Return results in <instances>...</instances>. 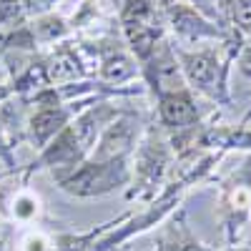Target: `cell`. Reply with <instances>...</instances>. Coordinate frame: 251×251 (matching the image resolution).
Wrapping results in <instances>:
<instances>
[{
    "mask_svg": "<svg viewBox=\"0 0 251 251\" xmlns=\"http://www.w3.org/2000/svg\"><path fill=\"white\" fill-rule=\"evenodd\" d=\"M118 100H93L88 103L78 116L63 128L46 149H40L38 156L15 174L20 183H30V178L40 171H48V176L55 181L60 176L71 174L75 166H80L93 151V146L100 136V131L121 113Z\"/></svg>",
    "mask_w": 251,
    "mask_h": 251,
    "instance_id": "cell-1",
    "label": "cell"
},
{
    "mask_svg": "<svg viewBox=\"0 0 251 251\" xmlns=\"http://www.w3.org/2000/svg\"><path fill=\"white\" fill-rule=\"evenodd\" d=\"M241 43H244V35L236 30L224 43H208V46H199V48L174 46L186 86L199 98L208 100L216 108L234 106L228 75H231L234 58H236Z\"/></svg>",
    "mask_w": 251,
    "mask_h": 251,
    "instance_id": "cell-2",
    "label": "cell"
},
{
    "mask_svg": "<svg viewBox=\"0 0 251 251\" xmlns=\"http://www.w3.org/2000/svg\"><path fill=\"white\" fill-rule=\"evenodd\" d=\"M176 169V153L161 126L151 118L146 126L141 141L131 153V183L126 186V201L149 203L153 201L174 178Z\"/></svg>",
    "mask_w": 251,
    "mask_h": 251,
    "instance_id": "cell-3",
    "label": "cell"
},
{
    "mask_svg": "<svg viewBox=\"0 0 251 251\" xmlns=\"http://www.w3.org/2000/svg\"><path fill=\"white\" fill-rule=\"evenodd\" d=\"M156 5L163 15L169 40L178 48L224 43V40H228L236 33V28L226 25L224 20L206 15L191 0H156Z\"/></svg>",
    "mask_w": 251,
    "mask_h": 251,
    "instance_id": "cell-4",
    "label": "cell"
},
{
    "mask_svg": "<svg viewBox=\"0 0 251 251\" xmlns=\"http://www.w3.org/2000/svg\"><path fill=\"white\" fill-rule=\"evenodd\" d=\"M216 216L226 246H236L251 231V151L219 181Z\"/></svg>",
    "mask_w": 251,
    "mask_h": 251,
    "instance_id": "cell-5",
    "label": "cell"
},
{
    "mask_svg": "<svg viewBox=\"0 0 251 251\" xmlns=\"http://www.w3.org/2000/svg\"><path fill=\"white\" fill-rule=\"evenodd\" d=\"M131 183V156L121 158H86L66 176L55 178V186L73 199H100L126 191Z\"/></svg>",
    "mask_w": 251,
    "mask_h": 251,
    "instance_id": "cell-6",
    "label": "cell"
},
{
    "mask_svg": "<svg viewBox=\"0 0 251 251\" xmlns=\"http://www.w3.org/2000/svg\"><path fill=\"white\" fill-rule=\"evenodd\" d=\"M116 25L126 48L138 63L169 35L156 0H121Z\"/></svg>",
    "mask_w": 251,
    "mask_h": 251,
    "instance_id": "cell-7",
    "label": "cell"
},
{
    "mask_svg": "<svg viewBox=\"0 0 251 251\" xmlns=\"http://www.w3.org/2000/svg\"><path fill=\"white\" fill-rule=\"evenodd\" d=\"M153 113L141 111L133 106H123L121 113L100 131L96 146L88 158L103 161V158H121V156H131L136 143L141 141L146 126L151 123Z\"/></svg>",
    "mask_w": 251,
    "mask_h": 251,
    "instance_id": "cell-8",
    "label": "cell"
},
{
    "mask_svg": "<svg viewBox=\"0 0 251 251\" xmlns=\"http://www.w3.org/2000/svg\"><path fill=\"white\" fill-rule=\"evenodd\" d=\"M138 68H141V83L146 86V93H151V96H158V93H166V91L188 88L169 35H166L161 43L138 63Z\"/></svg>",
    "mask_w": 251,
    "mask_h": 251,
    "instance_id": "cell-9",
    "label": "cell"
},
{
    "mask_svg": "<svg viewBox=\"0 0 251 251\" xmlns=\"http://www.w3.org/2000/svg\"><path fill=\"white\" fill-rule=\"evenodd\" d=\"M153 121L161 126L166 133H176L183 128H191V126L201 123L206 113L199 103V96L191 88H178V91H166L153 96Z\"/></svg>",
    "mask_w": 251,
    "mask_h": 251,
    "instance_id": "cell-10",
    "label": "cell"
},
{
    "mask_svg": "<svg viewBox=\"0 0 251 251\" xmlns=\"http://www.w3.org/2000/svg\"><path fill=\"white\" fill-rule=\"evenodd\" d=\"M153 251H219V249L203 244L196 236V231L188 224L186 208L178 206L171 216L161 221V231L156 234Z\"/></svg>",
    "mask_w": 251,
    "mask_h": 251,
    "instance_id": "cell-11",
    "label": "cell"
},
{
    "mask_svg": "<svg viewBox=\"0 0 251 251\" xmlns=\"http://www.w3.org/2000/svg\"><path fill=\"white\" fill-rule=\"evenodd\" d=\"M25 23H28V30H30L33 40H35L38 53L63 43V40H71L75 35L71 20L66 15L55 13V10L53 13H43V15H35V18H28Z\"/></svg>",
    "mask_w": 251,
    "mask_h": 251,
    "instance_id": "cell-12",
    "label": "cell"
},
{
    "mask_svg": "<svg viewBox=\"0 0 251 251\" xmlns=\"http://www.w3.org/2000/svg\"><path fill=\"white\" fill-rule=\"evenodd\" d=\"M214 3L226 25L236 28L244 38H251V0H214Z\"/></svg>",
    "mask_w": 251,
    "mask_h": 251,
    "instance_id": "cell-13",
    "label": "cell"
},
{
    "mask_svg": "<svg viewBox=\"0 0 251 251\" xmlns=\"http://www.w3.org/2000/svg\"><path fill=\"white\" fill-rule=\"evenodd\" d=\"M23 20H25V13L20 0H0V33L18 28Z\"/></svg>",
    "mask_w": 251,
    "mask_h": 251,
    "instance_id": "cell-14",
    "label": "cell"
},
{
    "mask_svg": "<svg viewBox=\"0 0 251 251\" xmlns=\"http://www.w3.org/2000/svg\"><path fill=\"white\" fill-rule=\"evenodd\" d=\"M20 251H53V236H48L40 228H33L20 241Z\"/></svg>",
    "mask_w": 251,
    "mask_h": 251,
    "instance_id": "cell-15",
    "label": "cell"
},
{
    "mask_svg": "<svg viewBox=\"0 0 251 251\" xmlns=\"http://www.w3.org/2000/svg\"><path fill=\"white\" fill-rule=\"evenodd\" d=\"M234 68L246 83H251V38H244V43L234 58Z\"/></svg>",
    "mask_w": 251,
    "mask_h": 251,
    "instance_id": "cell-16",
    "label": "cell"
},
{
    "mask_svg": "<svg viewBox=\"0 0 251 251\" xmlns=\"http://www.w3.org/2000/svg\"><path fill=\"white\" fill-rule=\"evenodd\" d=\"M20 3H23L25 18H35V15H43V13H53L60 0H20Z\"/></svg>",
    "mask_w": 251,
    "mask_h": 251,
    "instance_id": "cell-17",
    "label": "cell"
},
{
    "mask_svg": "<svg viewBox=\"0 0 251 251\" xmlns=\"http://www.w3.org/2000/svg\"><path fill=\"white\" fill-rule=\"evenodd\" d=\"M8 98H13V88H10V83H0V103H5Z\"/></svg>",
    "mask_w": 251,
    "mask_h": 251,
    "instance_id": "cell-18",
    "label": "cell"
},
{
    "mask_svg": "<svg viewBox=\"0 0 251 251\" xmlns=\"http://www.w3.org/2000/svg\"><path fill=\"white\" fill-rule=\"evenodd\" d=\"M241 246H244V249H249V251H251V231H249V234H246V239H244V241H241Z\"/></svg>",
    "mask_w": 251,
    "mask_h": 251,
    "instance_id": "cell-19",
    "label": "cell"
},
{
    "mask_svg": "<svg viewBox=\"0 0 251 251\" xmlns=\"http://www.w3.org/2000/svg\"><path fill=\"white\" fill-rule=\"evenodd\" d=\"M241 121H244V123H249V121H251V108H249V113H246V116H244Z\"/></svg>",
    "mask_w": 251,
    "mask_h": 251,
    "instance_id": "cell-20",
    "label": "cell"
},
{
    "mask_svg": "<svg viewBox=\"0 0 251 251\" xmlns=\"http://www.w3.org/2000/svg\"><path fill=\"white\" fill-rule=\"evenodd\" d=\"M75 3H86V0H75Z\"/></svg>",
    "mask_w": 251,
    "mask_h": 251,
    "instance_id": "cell-21",
    "label": "cell"
},
{
    "mask_svg": "<svg viewBox=\"0 0 251 251\" xmlns=\"http://www.w3.org/2000/svg\"><path fill=\"white\" fill-rule=\"evenodd\" d=\"M0 231H3V224H0Z\"/></svg>",
    "mask_w": 251,
    "mask_h": 251,
    "instance_id": "cell-22",
    "label": "cell"
},
{
    "mask_svg": "<svg viewBox=\"0 0 251 251\" xmlns=\"http://www.w3.org/2000/svg\"><path fill=\"white\" fill-rule=\"evenodd\" d=\"M116 251H121V249H116Z\"/></svg>",
    "mask_w": 251,
    "mask_h": 251,
    "instance_id": "cell-23",
    "label": "cell"
}]
</instances>
